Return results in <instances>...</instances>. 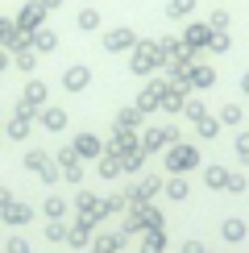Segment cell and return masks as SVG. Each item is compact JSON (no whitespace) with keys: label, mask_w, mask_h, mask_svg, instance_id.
<instances>
[{"label":"cell","mask_w":249,"mask_h":253,"mask_svg":"<svg viewBox=\"0 0 249 253\" xmlns=\"http://www.w3.org/2000/svg\"><path fill=\"white\" fill-rule=\"evenodd\" d=\"M150 62H154V54H150V50H137V58H133V67H137V71H145Z\"/></svg>","instance_id":"6da1fadb"},{"label":"cell","mask_w":249,"mask_h":253,"mask_svg":"<svg viewBox=\"0 0 249 253\" xmlns=\"http://www.w3.org/2000/svg\"><path fill=\"white\" fill-rule=\"evenodd\" d=\"M121 46H129V34H124V29H121V34H112V38H108V50H121Z\"/></svg>","instance_id":"7a4b0ae2"},{"label":"cell","mask_w":249,"mask_h":253,"mask_svg":"<svg viewBox=\"0 0 249 253\" xmlns=\"http://www.w3.org/2000/svg\"><path fill=\"white\" fill-rule=\"evenodd\" d=\"M67 83H71V87H83V83H87V71H71Z\"/></svg>","instance_id":"3957f363"}]
</instances>
